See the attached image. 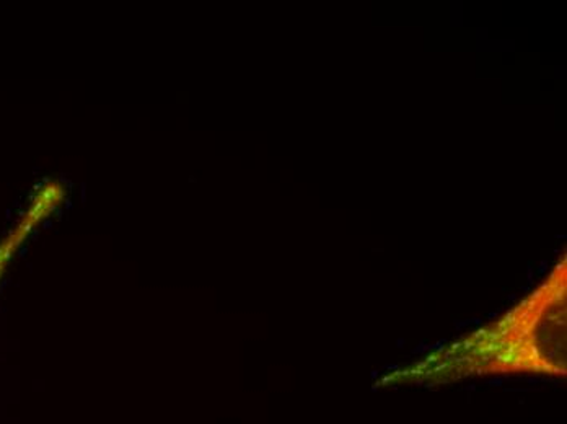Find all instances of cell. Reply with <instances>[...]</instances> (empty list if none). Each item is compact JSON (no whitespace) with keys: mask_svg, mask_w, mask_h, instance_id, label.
<instances>
[{"mask_svg":"<svg viewBox=\"0 0 567 424\" xmlns=\"http://www.w3.org/2000/svg\"><path fill=\"white\" fill-rule=\"evenodd\" d=\"M58 192L56 188H44L40 195L34 199L33 205L27 211L23 219L17 224L16 229L0 242V276H2L6 268L12 261L13 255L19 250L20 245L25 242L27 237L30 236L31 230L40 224V220L53 209L56 203Z\"/></svg>","mask_w":567,"mask_h":424,"instance_id":"2","label":"cell"},{"mask_svg":"<svg viewBox=\"0 0 567 424\" xmlns=\"http://www.w3.org/2000/svg\"><path fill=\"white\" fill-rule=\"evenodd\" d=\"M566 255L520 302L493 322L383 375L379 387H437L493 375L566 378Z\"/></svg>","mask_w":567,"mask_h":424,"instance_id":"1","label":"cell"}]
</instances>
